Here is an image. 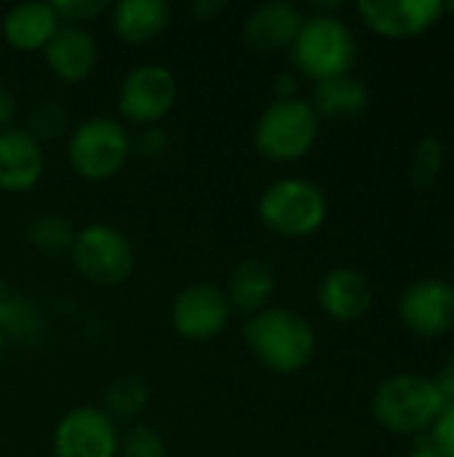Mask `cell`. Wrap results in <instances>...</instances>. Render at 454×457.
I'll use <instances>...</instances> for the list:
<instances>
[{
    "label": "cell",
    "instance_id": "5bb4252c",
    "mask_svg": "<svg viewBox=\"0 0 454 457\" xmlns=\"http://www.w3.org/2000/svg\"><path fill=\"white\" fill-rule=\"evenodd\" d=\"M318 305L332 321H359L372 308V284L367 273L351 265L332 268L318 284Z\"/></svg>",
    "mask_w": 454,
    "mask_h": 457
},
{
    "label": "cell",
    "instance_id": "1f68e13d",
    "mask_svg": "<svg viewBox=\"0 0 454 457\" xmlns=\"http://www.w3.org/2000/svg\"><path fill=\"white\" fill-rule=\"evenodd\" d=\"M297 86H300L297 72H281L276 78V99H292V96H297Z\"/></svg>",
    "mask_w": 454,
    "mask_h": 457
},
{
    "label": "cell",
    "instance_id": "d4e9b609",
    "mask_svg": "<svg viewBox=\"0 0 454 457\" xmlns=\"http://www.w3.org/2000/svg\"><path fill=\"white\" fill-rule=\"evenodd\" d=\"M67 129H70V110H67L62 102H56V99L40 102V104L29 112L27 131H29L40 145L64 137Z\"/></svg>",
    "mask_w": 454,
    "mask_h": 457
},
{
    "label": "cell",
    "instance_id": "83f0119b",
    "mask_svg": "<svg viewBox=\"0 0 454 457\" xmlns=\"http://www.w3.org/2000/svg\"><path fill=\"white\" fill-rule=\"evenodd\" d=\"M433 450L442 457H454V404H447L428 431Z\"/></svg>",
    "mask_w": 454,
    "mask_h": 457
},
{
    "label": "cell",
    "instance_id": "4dcf8cb0",
    "mask_svg": "<svg viewBox=\"0 0 454 457\" xmlns=\"http://www.w3.org/2000/svg\"><path fill=\"white\" fill-rule=\"evenodd\" d=\"M13 118H16V99H13V94L0 83V131H3V129H11Z\"/></svg>",
    "mask_w": 454,
    "mask_h": 457
},
{
    "label": "cell",
    "instance_id": "8fae6325",
    "mask_svg": "<svg viewBox=\"0 0 454 457\" xmlns=\"http://www.w3.org/2000/svg\"><path fill=\"white\" fill-rule=\"evenodd\" d=\"M396 311L417 337H442L454 327V284L436 276L417 278L404 287Z\"/></svg>",
    "mask_w": 454,
    "mask_h": 457
},
{
    "label": "cell",
    "instance_id": "836d02e7",
    "mask_svg": "<svg viewBox=\"0 0 454 457\" xmlns=\"http://www.w3.org/2000/svg\"><path fill=\"white\" fill-rule=\"evenodd\" d=\"M407 457H442V455L433 450V445H431L428 434H420V436H417V442H415V450H412Z\"/></svg>",
    "mask_w": 454,
    "mask_h": 457
},
{
    "label": "cell",
    "instance_id": "3957f363",
    "mask_svg": "<svg viewBox=\"0 0 454 457\" xmlns=\"http://www.w3.org/2000/svg\"><path fill=\"white\" fill-rule=\"evenodd\" d=\"M356 54L359 46L348 21H343L334 13H316V11L305 16L289 48L297 75H305L313 83L348 75L356 62Z\"/></svg>",
    "mask_w": 454,
    "mask_h": 457
},
{
    "label": "cell",
    "instance_id": "f1b7e54d",
    "mask_svg": "<svg viewBox=\"0 0 454 457\" xmlns=\"http://www.w3.org/2000/svg\"><path fill=\"white\" fill-rule=\"evenodd\" d=\"M131 150H136V155L150 158V161L163 158L169 150V134L161 126H144L142 134L136 137V142L131 145Z\"/></svg>",
    "mask_w": 454,
    "mask_h": 457
},
{
    "label": "cell",
    "instance_id": "d6a6232c",
    "mask_svg": "<svg viewBox=\"0 0 454 457\" xmlns=\"http://www.w3.org/2000/svg\"><path fill=\"white\" fill-rule=\"evenodd\" d=\"M225 8H227L225 0H195V3H190V13L198 16V19H209V16H214V13H219Z\"/></svg>",
    "mask_w": 454,
    "mask_h": 457
},
{
    "label": "cell",
    "instance_id": "603a6c76",
    "mask_svg": "<svg viewBox=\"0 0 454 457\" xmlns=\"http://www.w3.org/2000/svg\"><path fill=\"white\" fill-rule=\"evenodd\" d=\"M150 402V391L139 378H118L104 391V412L118 420H134Z\"/></svg>",
    "mask_w": 454,
    "mask_h": 457
},
{
    "label": "cell",
    "instance_id": "d590c367",
    "mask_svg": "<svg viewBox=\"0 0 454 457\" xmlns=\"http://www.w3.org/2000/svg\"><path fill=\"white\" fill-rule=\"evenodd\" d=\"M444 11H452V13H454V0H450V3H444Z\"/></svg>",
    "mask_w": 454,
    "mask_h": 457
},
{
    "label": "cell",
    "instance_id": "30bf717a",
    "mask_svg": "<svg viewBox=\"0 0 454 457\" xmlns=\"http://www.w3.org/2000/svg\"><path fill=\"white\" fill-rule=\"evenodd\" d=\"M230 305L225 289L217 284H187L171 303V327L190 343H206L225 332L230 324Z\"/></svg>",
    "mask_w": 454,
    "mask_h": 457
},
{
    "label": "cell",
    "instance_id": "7402d4cb",
    "mask_svg": "<svg viewBox=\"0 0 454 457\" xmlns=\"http://www.w3.org/2000/svg\"><path fill=\"white\" fill-rule=\"evenodd\" d=\"M75 225L59 214V212H43L37 217H32L24 228V241L45 254V257H59V254H70L72 249V241H75Z\"/></svg>",
    "mask_w": 454,
    "mask_h": 457
},
{
    "label": "cell",
    "instance_id": "7a4b0ae2",
    "mask_svg": "<svg viewBox=\"0 0 454 457\" xmlns=\"http://www.w3.org/2000/svg\"><path fill=\"white\" fill-rule=\"evenodd\" d=\"M447 407L433 378L417 372H399L385 378L372 394V418L380 428L399 436L428 434Z\"/></svg>",
    "mask_w": 454,
    "mask_h": 457
},
{
    "label": "cell",
    "instance_id": "e575fe53",
    "mask_svg": "<svg viewBox=\"0 0 454 457\" xmlns=\"http://www.w3.org/2000/svg\"><path fill=\"white\" fill-rule=\"evenodd\" d=\"M5 345H8V340H5V335L0 332V359H3V353H5Z\"/></svg>",
    "mask_w": 454,
    "mask_h": 457
},
{
    "label": "cell",
    "instance_id": "4fadbf2b",
    "mask_svg": "<svg viewBox=\"0 0 454 457\" xmlns=\"http://www.w3.org/2000/svg\"><path fill=\"white\" fill-rule=\"evenodd\" d=\"M45 171L43 145L27 129H3L0 131V190L3 193H27L32 190Z\"/></svg>",
    "mask_w": 454,
    "mask_h": 457
},
{
    "label": "cell",
    "instance_id": "277c9868",
    "mask_svg": "<svg viewBox=\"0 0 454 457\" xmlns=\"http://www.w3.org/2000/svg\"><path fill=\"white\" fill-rule=\"evenodd\" d=\"M321 131V118L310 99H273L257 118L252 142L254 150L273 163H292L305 158Z\"/></svg>",
    "mask_w": 454,
    "mask_h": 457
},
{
    "label": "cell",
    "instance_id": "8992f818",
    "mask_svg": "<svg viewBox=\"0 0 454 457\" xmlns=\"http://www.w3.org/2000/svg\"><path fill=\"white\" fill-rule=\"evenodd\" d=\"M131 155V137L115 118L96 115L80 120L67 139V163L86 182L112 179Z\"/></svg>",
    "mask_w": 454,
    "mask_h": 457
},
{
    "label": "cell",
    "instance_id": "5b68a950",
    "mask_svg": "<svg viewBox=\"0 0 454 457\" xmlns=\"http://www.w3.org/2000/svg\"><path fill=\"white\" fill-rule=\"evenodd\" d=\"M257 214L260 222L281 238H308L324 228L329 201L321 185L305 177H281L262 190Z\"/></svg>",
    "mask_w": 454,
    "mask_h": 457
},
{
    "label": "cell",
    "instance_id": "9a60e30c",
    "mask_svg": "<svg viewBox=\"0 0 454 457\" xmlns=\"http://www.w3.org/2000/svg\"><path fill=\"white\" fill-rule=\"evenodd\" d=\"M43 59L59 80L80 83L96 67V59H99L96 37L91 35L88 27L62 24L48 40V46L43 48Z\"/></svg>",
    "mask_w": 454,
    "mask_h": 457
},
{
    "label": "cell",
    "instance_id": "52a82bcc",
    "mask_svg": "<svg viewBox=\"0 0 454 457\" xmlns=\"http://www.w3.org/2000/svg\"><path fill=\"white\" fill-rule=\"evenodd\" d=\"M70 257L80 278L94 287H118L134 273L136 265L128 236L107 222L80 228L75 233Z\"/></svg>",
    "mask_w": 454,
    "mask_h": 457
},
{
    "label": "cell",
    "instance_id": "ac0fdd59",
    "mask_svg": "<svg viewBox=\"0 0 454 457\" xmlns=\"http://www.w3.org/2000/svg\"><path fill=\"white\" fill-rule=\"evenodd\" d=\"M273 295H276V270L260 257H249L238 262L225 289L230 311L246 319L270 308Z\"/></svg>",
    "mask_w": 454,
    "mask_h": 457
},
{
    "label": "cell",
    "instance_id": "ffe728a7",
    "mask_svg": "<svg viewBox=\"0 0 454 457\" xmlns=\"http://www.w3.org/2000/svg\"><path fill=\"white\" fill-rule=\"evenodd\" d=\"M313 110L318 118H356L369 104V88L356 75H337L313 86Z\"/></svg>",
    "mask_w": 454,
    "mask_h": 457
},
{
    "label": "cell",
    "instance_id": "9c48e42d",
    "mask_svg": "<svg viewBox=\"0 0 454 457\" xmlns=\"http://www.w3.org/2000/svg\"><path fill=\"white\" fill-rule=\"evenodd\" d=\"M120 431L102 407H75L54 428V457H118Z\"/></svg>",
    "mask_w": 454,
    "mask_h": 457
},
{
    "label": "cell",
    "instance_id": "2e32d148",
    "mask_svg": "<svg viewBox=\"0 0 454 457\" xmlns=\"http://www.w3.org/2000/svg\"><path fill=\"white\" fill-rule=\"evenodd\" d=\"M305 16L289 0H270L257 5L244 21V40L257 51H289Z\"/></svg>",
    "mask_w": 454,
    "mask_h": 457
},
{
    "label": "cell",
    "instance_id": "e0dca14e",
    "mask_svg": "<svg viewBox=\"0 0 454 457\" xmlns=\"http://www.w3.org/2000/svg\"><path fill=\"white\" fill-rule=\"evenodd\" d=\"M59 27H62V19L54 11V5L40 3V0L16 3L3 16V37L13 51H21V54L43 51Z\"/></svg>",
    "mask_w": 454,
    "mask_h": 457
},
{
    "label": "cell",
    "instance_id": "d6986e66",
    "mask_svg": "<svg viewBox=\"0 0 454 457\" xmlns=\"http://www.w3.org/2000/svg\"><path fill=\"white\" fill-rule=\"evenodd\" d=\"M115 35L128 46H144L155 40L171 21L166 0H120L110 5Z\"/></svg>",
    "mask_w": 454,
    "mask_h": 457
},
{
    "label": "cell",
    "instance_id": "4316f807",
    "mask_svg": "<svg viewBox=\"0 0 454 457\" xmlns=\"http://www.w3.org/2000/svg\"><path fill=\"white\" fill-rule=\"evenodd\" d=\"M51 5L59 13L62 24H78V27H86V21H94L104 11H110L107 0H56Z\"/></svg>",
    "mask_w": 454,
    "mask_h": 457
},
{
    "label": "cell",
    "instance_id": "7c38bea8",
    "mask_svg": "<svg viewBox=\"0 0 454 457\" xmlns=\"http://www.w3.org/2000/svg\"><path fill=\"white\" fill-rule=\"evenodd\" d=\"M361 21L383 37H415L428 32L444 13L442 0H361Z\"/></svg>",
    "mask_w": 454,
    "mask_h": 457
},
{
    "label": "cell",
    "instance_id": "f546056e",
    "mask_svg": "<svg viewBox=\"0 0 454 457\" xmlns=\"http://www.w3.org/2000/svg\"><path fill=\"white\" fill-rule=\"evenodd\" d=\"M433 383H436V388L442 391L444 402H447V404H454V351L444 359V364L439 367Z\"/></svg>",
    "mask_w": 454,
    "mask_h": 457
},
{
    "label": "cell",
    "instance_id": "44dd1931",
    "mask_svg": "<svg viewBox=\"0 0 454 457\" xmlns=\"http://www.w3.org/2000/svg\"><path fill=\"white\" fill-rule=\"evenodd\" d=\"M0 332L5 335L8 343L35 345L45 335V319L24 297L0 292Z\"/></svg>",
    "mask_w": 454,
    "mask_h": 457
},
{
    "label": "cell",
    "instance_id": "484cf974",
    "mask_svg": "<svg viewBox=\"0 0 454 457\" xmlns=\"http://www.w3.org/2000/svg\"><path fill=\"white\" fill-rule=\"evenodd\" d=\"M118 457H169L163 436L153 426H134L120 434Z\"/></svg>",
    "mask_w": 454,
    "mask_h": 457
},
{
    "label": "cell",
    "instance_id": "6da1fadb",
    "mask_svg": "<svg viewBox=\"0 0 454 457\" xmlns=\"http://www.w3.org/2000/svg\"><path fill=\"white\" fill-rule=\"evenodd\" d=\"M244 343L257 364L273 375H297L308 370L318 348L313 324L302 313L281 305L249 316L244 324Z\"/></svg>",
    "mask_w": 454,
    "mask_h": 457
},
{
    "label": "cell",
    "instance_id": "cb8c5ba5",
    "mask_svg": "<svg viewBox=\"0 0 454 457\" xmlns=\"http://www.w3.org/2000/svg\"><path fill=\"white\" fill-rule=\"evenodd\" d=\"M444 158H447V147L439 137H423L412 153V163H409V177L417 187L428 190L439 182L442 171H444Z\"/></svg>",
    "mask_w": 454,
    "mask_h": 457
},
{
    "label": "cell",
    "instance_id": "ba28073f",
    "mask_svg": "<svg viewBox=\"0 0 454 457\" xmlns=\"http://www.w3.org/2000/svg\"><path fill=\"white\" fill-rule=\"evenodd\" d=\"M177 104V78L166 64L134 67L118 88V110L123 120L136 126H158Z\"/></svg>",
    "mask_w": 454,
    "mask_h": 457
}]
</instances>
